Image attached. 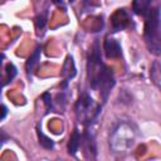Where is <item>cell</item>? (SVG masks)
Here are the masks:
<instances>
[{"mask_svg": "<svg viewBox=\"0 0 161 161\" xmlns=\"http://www.w3.org/2000/svg\"><path fill=\"white\" fill-rule=\"evenodd\" d=\"M145 30H143V36L146 45L148 50L155 54L160 55L161 53V44H160V9L156 8H150L148 13L145 15Z\"/></svg>", "mask_w": 161, "mask_h": 161, "instance_id": "obj_1", "label": "cell"}, {"mask_svg": "<svg viewBox=\"0 0 161 161\" xmlns=\"http://www.w3.org/2000/svg\"><path fill=\"white\" fill-rule=\"evenodd\" d=\"M114 86V77H113V72L111 68H108L107 65L102 64L96 79H94V83L92 84V88L93 89H99V93H101V97L103 98V101L107 99L111 89L113 88Z\"/></svg>", "mask_w": 161, "mask_h": 161, "instance_id": "obj_2", "label": "cell"}, {"mask_svg": "<svg viewBox=\"0 0 161 161\" xmlns=\"http://www.w3.org/2000/svg\"><path fill=\"white\" fill-rule=\"evenodd\" d=\"M92 106H93V99L87 94L83 93L79 99L77 101L75 109H77V116L79 119L84 121H91V112H92Z\"/></svg>", "mask_w": 161, "mask_h": 161, "instance_id": "obj_3", "label": "cell"}, {"mask_svg": "<svg viewBox=\"0 0 161 161\" xmlns=\"http://www.w3.org/2000/svg\"><path fill=\"white\" fill-rule=\"evenodd\" d=\"M111 24H112V29L114 31L123 30L130 24V15H128V13L125 9L116 10L113 13V15L111 16Z\"/></svg>", "mask_w": 161, "mask_h": 161, "instance_id": "obj_4", "label": "cell"}, {"mask_svg": "<svg viewBox=\"0 0 161 161\" xmlns=\"http://www.w3.org/2000/svg\"><path fill=\"white\" fill-rule=\"evenodd\" d=\"M104 54L107 58H119L122 54V49L119 43L113 38H107L103 43Z\"/></svg>", "mask_w": 161, "mask_h": 161, "instance_id": "obj_5", "label": "cell"}, {"mask_svg": "<svg viewBox=\"0 0 161 161\" xmlns=\"http://www.w3.org/2000/svg\"><path fill=\"white\" fill-rule=\"evenodd\" d=\"M75 73H77V72H75L74 60H73V58H72L70 55H68L67 59H65V62H64V64H63V67H62V75H63V78H64V83H63L64 87L67 86L68 80L72 79V78L75 75Z\"/></svg>", "mask_w": 161, "mask_h": 161, "instance_id": "obj_6", "label": "cell"}, {"mask_svg": "<svg viewBox=\"0 0 161 161\" xmlns=\"http://www.w3.org/2000/svg\"><path fill=\"white\" fill-rule=\"evenodd\" d=\"M40 53H42V47H38L35 48L34 53L29 57V59L26 60V64H25V69H26V73L28 75H31L35 67L39 64V59H40Z\"/></svg>", "mask_w": 161, "mask_h": 161, "instance_id": "obj_7", "label": "cell"}, {"mask_svg": "<svg viewBox=\"0 0 161 161\" xmlns=\"http://www.w3.org/2000/svg\"><path fill=\"white\" fill-rule=\"evenodd\" d=\"M151 1L152 0H133L132 9L136 14L138 15H146L151 8Z\"/></svg>", "mask_w": 161, "mask_h": 161, "instance_id": "obj_8", "label": "cell"}, {"mask_svg": "<svg viewBox=\"0 0 161 161\" xmlns=\"http://www.w3.org/2000/svg\"><path fill=\"white\" fill-rule=\"evenodd\" d=\"M80 135L78 132V130H74L73 133L69 137V142H68V152L69 155H75L79 146H80Z\"/></svg>", "mask_w": 161, "mask_h": 161, "instance_id": "obj_9", "label": "cell"}, {"mask_svg": "<svg viewBox=\"0 0 161 161\" xmlns=\"http://www.w3.org/2000/svg\"><path fill=\"white\" fill-rule=\"evenodd\" d=\"M15 75H16V68H15V65L11 64V63H8L5 65V75H3V78L0 80V87L10 83L15 78Z\"/></svg>", "mask_w": 161, "mask_h": 161, "instance_id": "obj_10", "label": "cell"}, {"mask_svg": "<svg viewBox=\"0 0 161 161\" xmlns=\"http://www.w3.org/2000/svg\"><path fill=\"white\" fill-rule=\"evenodd\" d=\"M36 135H38L39 145H40L42 147H44V148H47V150H50V148H53V146H54V142H53V140H52L50 137L45 136V135L42 132V130H40V128H38V130H36Z\"/></svg>", "mask_w": 161, "mask_h": 161, "instance_id": "obj_11", "label": "cell"}, {"mask_svg": "<svg viewBox=\"0 0 161 161\" xmlns=\"http://www.w3.org/2000/svg\"><path fill=\"white\" fill-rule=\"evenodd\" d=\"M47 20H48V13L44 11V13H40L36 18H35V26L38 30H43L47 25Z\"/></svg>", "mask_w": 161, "mask_h": 161, "instance_id": "obj_12", "label": "cell"}, {"mask_svg": "<svg viewBox=\"0 0 161 161\" xmlns=\"http://www.w3.org/2000/svg\"><path fill=\"white\" fill-rule=\"evenodd\" d=\"M42 98L44 99L45 107H47V109L49 111V109L52 108V98H50V94H49V93H44V94L42 96Z\"/></svg>", "mask_w": 161, "mask_h": 161, "instance_id": "obj_13", "label": "cell"}, {"mask_svg": "<svg viewBox=\"0 0 161 161\" xmlns=\"http://www.w3.org/2000/svg\"><path fill=\"white\" fill-rule=\"evenodd\" d=\"M157 73H158V70H157V62H155V63L152 64V69H151V74H157ZM152 79H153V82H155L156 84H158V78H157V77H153Z\"/></svg>", "mask_w": 161, "mask_h": 161, "instance_id": "obj_14", "label": "cell"}, {"mask_svg": "<svg viewBox=\"0 0 161 161\" xmlns=\"http://www.w3.org/2000/svg\"><path fill=\"white\" fill-rule=\"evenodd\" d=\"M8 114V108L4 104H0V121H3Z\"/></svg>", "mask_w": 161, "mask_h": 161, "instance_id": "obj_15", "label": "cell"}, {"mask_svg": "<svg viewBox=\"0 0 161 161\" xmlns=\"http://www.w3.org/2000/svg\"><path fill=\"white\" fill-rule=\"evenodd\" d=\"M55 5H58V6H63L64 8V3H63V0H52Z\"/></svg>", "mask_w": 161, "mask_h": 161, "instance_id": "obj_16", "label": "cell"}, {"mask_svg": "<svg viewBox=\"0 0 161 161\" xmlns=\"http://www.w3.org/2000/svg\"><path fill=\"white\" fill-rule=\"evenodd\" d=\"M5 138H6V136H5L3 132H0V147H1V145H3V142H4Z\"/></svg>", "mask_w": 161, "mask_h": 161, "instance_id": "obj_17", "label": "cell"}]
</instances>
